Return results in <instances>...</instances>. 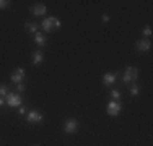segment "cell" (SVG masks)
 <instances>
[{
	"mask_svg": "<svg viewBox=\"0 0 153 146\" xmlns=\"http://www.w3.org/2000/svg\"><path fill=\"white\" fill-rule=\"evenodd\" d=\"M41 28L44 29V31H47V32L56 31V29H60V20H57L56 16H47V18L42 20Z\"/></svg>",
	"mask_w": 153,
	"mask_h": 146,
	"instance_id": "1",
	"label": "cell"
},
{
	"mask_svg": "<svg viewBox=\"0 0 153 146\" xmlns=\"http://www.w3.org/2000/svg\"><path fill=\"white\" fill-rule=\"evenodd\" d=\"M137 76H138V70L135 67H127L126 68V72H124V75H122V80H124V83H134L137 80Z\"/></svg>",
	"mask_w": 153,
	"mask_h": 146,
	"instance_id": "2",
	"label": "cell"
},
{
	"mask_svg": "<svg viewBox=\"0 0 153 146\" xmlns=\"http://www.w3.org/2000/svg\"><path fill=\"white\" fill-rule=\"evenodd\" d=\"M78 127H80L78 120H75V119H68L67 122H65V125H64V131H65V133H68V135H74L75 131L78 130Z\"/></svg>",
	"mask_w": 153,
	"mask_h": 146,
	"instance_id": "3",
	"label": "cell"
},
{
	"mask_svg": "<svg viewBox=\"0 0 153 146\" xmlns=\"http://www.w3.org/2000/svg\"><path fill=\"white\" fill-rule=\"evenodd\" d=\"M5 97H7V104H8L10 107H20V105H21V97H20V94L8 93Z\"/></svg>",
	"mask_w": 153,
	"mask_h": 146,
	"instance_id": "4",
	"label": "cell"
},
{
	"mask_svg": "<svg viewBox=\"0 0 153 146\" xmlns=\"http://www.w3.org/2000/svg\"><path fill=\"white\" fill-rule=\"evenodd\" d=\"M12 81L13 83H16V85H20V83H23L25 81V78H26V73H25V70L23 68H16L15 72L12 73Z\"/></svg>",
	"mask_w": 153,
	"mask_h": 146,
	"instance_id": "5",
	"label": "cell"
},
{
	"mask_svg": "<svg viewBox=\"0 0 153 146\" xmlns=\"http://www.w3.org/2000/svg\"><path fill=\"white\" fill-rule=\"evenodd\" d=\"M121 109H122V105L119 104L117 101H111L108 104V114L112 115V117H116V115L121 114Z\"/></svg>",
	"mask_w": 153,
	"mask_h": 146,
	"instance_id": "6",
	"label": "cell"
},
{
	"mask_svg": "<svg viewBox=\"0 0 153 146\" xmlns=\"http://www.w3.org/2000/svg\"><path fill=\"white\" fill-rule=\"evenodd\" d=\"M26 120H28V123H41L42 122V114L38 111H30Z\"/></svg>",
	"mask_w": 153,
	"mask_h": 146,
	"instance_id": "7",
	"label": "cell"
},
{
	"mask_svg": "<svg viewBox=\"0 0 153 146\" xmlns=\"http://www.w3.org/2000/svg\"><path fill=\"white\" fill-rule=\"evenodd\" d=\"M135 47L138 52H147V50L152 49V42L148 39H142V41H137L135 42Z\"/></svg>",
	"mask_w": 153,
	"mask_h": 146,
	"instance_id": "8",
	"label": "cell"
},
{
	"mask_svg": "<svg viewBox=\"0 0 153 146\" xmlns=\"http://www.w3.org/2000/svg\"><path fill=\"white\" fill-rule=\"evenodd\" d=\"M116 80H117V75H116V73H104L103 75V85L111 86V85H114Z\"/></svg>",
	"mask_w": 153,
	"mask_h": 146,
	"instance_id": "9",
	"label": "cell"
},
{
	"mask_svg": "<svg viewBox=\"0 0 153 146\" xmlns=\"http://www.w3.org/2000/svg\"><path fill=\"white\" fill-rule=\"evenodd\" d=\"M31 12H33L34 16H42V15L46 13V5L44 3H36V5L31 8Z\"/></svg>",
	"mask_w": 153,
	"mask_h": 146,
	"instance_id": "10",
	"label": "cell"
},
{
	"mask_svg": "<svg viewBox=\"0 0 153 146\" xmlns=\"http://www.w3.org/2000/svg\"><path fill=\"white\" fill-rule=\"evenodd\" d=\"M34 42L38 44L39 47L46 46V36L42 34V32H39V31H38V32H36V34H34Z\"/></svg>",
	"mask_w": 153,
	"mask_h": 146,
	"instance_id": "11",
	"label": "cell"
},
{
	"mask_svg": "<svg viewBox=\"0 0 153 146\" xmlns=\"http://www.w3.org/2000/svg\"><path fill=\"white\" fill-rule=\"evenodd\" d=\"M42 60H44V54H42L41 50H36V52L33 54V63H34V65H39Z\"/></svg>",
	"mask_w": 153,
	"mask_h": 146,
	"instance_id": "12",
	"label": "cell"
},
{
	"mask_svg": "<svg viewBox=\"0 0 153 146\" xmlns=\"http://www.w3.org/2000/svg\"><path fill=\"white\" fill-rule=\"evenodd\" d=\"M25 28H26L28 32H33V34H36V32H38V29H39V26L36 23H26V24H25Z\"/></svg>",
	"mask_w": 153,
	"mask_h": 146,
	"instance_id": "13",
	"label": "cell"
},
{
	"mask_svg": "<svg viewBox=\"0 0 153 146\" xmlns=\"http://www.w3.org/2000/svg\"><path fill=\"white\" fill-rule=\"evenodd\" d=\"M111 96L114 97V101H117L119 97H121V91H119V89H112L111 91Z\"/></svg>",
	"mask_w": 153,
	"mask_h": 146,
	"instance_id": "14",
	"label": "cell"
},
{
	"mask_svg": "<svg viewBox=\"0 0 153 146\" xmlns=\"http://www.w3.org/2000/svg\"><path fill=\"white\" fill-rule=\"evenodd\" d=\"M142 32H143L145 36H152V26H150V24H147V26L142 29Z\"/></svg>",
	"mask_w": 153,
	"mask_h": 146,
	"instance_id": "15",
	"label": "cell"
},
{
	"mask_svg": "<svg viewBox=\"0 0 153 146\" xmlns=\"http://www.w3.org/2000/svg\"><path fill=\"white\" fill-rule=\"evenodd\" d=\"M7 94H8L7 86H5V85H0V97H2V96H7Z\"/></svg>",
	"mask_w": 153,
	"mask_h": 146,
	"instance_id": "16",
	"label": "cell"
},
{
	"mask_svg": "<svg viewBox=\"0 0 153 146\" xmlns=\"http://www.w3.org/2000/svg\"><path fill=\"white\" fill-rule=\"evenodd\" d=\"M138 91H140V89H138V86H132V88H130V94H132V96H138Z\"/></svg>",
	"mask_w": 153,
	"mask_h": 146,
	"instance_id": "17",
	"label": "cell"
},
{
	"mask_svg": "<svg viewBox=\"0 0 153 146\" xmlns=\"http://www.w3.org/2000/svg\"><path fill=\"white\" fill-rule=\"evenodd\" d=\"M8 0H0V10H3V8H7L8 7Z\"/></svg>",
	"mask_w": 153,
	"mask_h": 146,
	"instance_id": "18",
	"label": "cell"
},
{
	"mask_svg": "<svg viewBox=\"0 0 153 146\" xmlns=\"http://www.w3.org/2000/svg\"><path fill=\"white\" fill-rule=\"evenodd\" d=\"M25 89H26V86H25L23 83H20V85H16V91H18V93H23Z\"/></svg>",
	"mask_w": 153,
	"mask_h": 146,
	"instance_id": "19",
	"label": "cell"
},
{
	"mask_svg": "<svg viewBox=\"0 0 153 146\" xmlns=\"http://www.w3.org/2000/svg\"><path fill=\"white\" fill-rule=\"evenodd\" d=\"M101 21H103V23H108V21H109V16H108V15H103V16H101Z\"/></svg>",
	"mask_w": 153,
	"mask_h": 146,
	"instance_id": "20",
	"label": "cell"
},
{
	"mask_svg": "<svg viewBox=\"0 0 153 146\" xmlns=\"http://www.w3.org/2000/svg\"><path fill=\"white\" fill-rule=\"evenodd\" d=\"M18 112H20V114H21V115H23V114H25V112H26V109H25V107H20V109H18Z\"/></svg>",
	"mask_w": 153,
	"mask_h": 146,
	"instance_id": "21",
	"label": "cell"
},
{
	"mask_svg": "<svg viewBox=\"0 0 153 146\" xmlns=\"http://www.w3.org/2000/svg\"><path fill=\"white\" fill-rule=\"evenodd\" d=\"M3 104H5V101H3V99H2V97H0V107H2V105H3Z\"/></svg>",
	"mask_w": 153,
	"mask_h": 146,
	"instance_id": "22",
	"label": "cell"
}]
</instances>
